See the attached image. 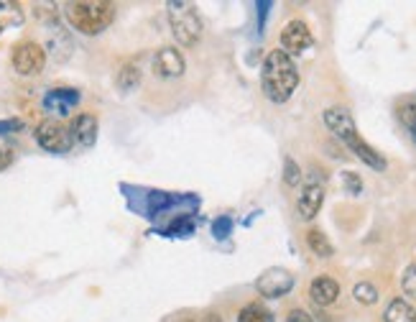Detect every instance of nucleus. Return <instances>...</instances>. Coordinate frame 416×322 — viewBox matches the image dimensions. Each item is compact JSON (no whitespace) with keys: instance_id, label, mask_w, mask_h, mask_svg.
Returning <instances> with one entry per match:
<instances>
[{"instance_id":"nucleus-27","label":"nucleus","mask_w":416,"mask_h":322,"mask_svg":"<svg viewBox=\"0 0 416 322\" xmlns=\"http://www.w3.org/2000/svg\"><path fill=\"white\" fill-rule=\"evenodd\" d=\"M26 128V123L21 121V118H8V121H0V135L6 133H18V131Z\"/></svg>"},{"instance_id":"nucleus-1","label":"nucleus","mask_w":416,"mask_h":322,"mask_svg":"<svg viewBox=\"0 0 416 322\" xmlns=\"http://www.w3.org/2000/svg\"><path fill=\"white\" fill-rule=\"evenodd\" d=\"M261 84L271 103H286L288 97L294 95L296 84H299V72H296L294 59L283 54L281 49H274L263 62Z\"/></svg>"},{"instance_id":"nucleus-9","label":"nucleus","mask_w":416,"mask_h":322,"mask_svg":"<svg viewBox=\"0 0 416 322\" xmlns=\"http://www.w3.org/2000/svg\"><path fill=\"white\" fill-rule=\"evenodd\" d=\"M184 57H181L179 49H174V46H164L159 49L154 57V70L156 74L161 77H181L184 74Z\"/></svg>"},{"instance_id":"nucleus-12","label":"nucleus","mask_w":416,"mask_h":322,"mask_svg":"<svg viewBox=\"0 0 416 322\" xmlns=\"http://www.w3.org/2000/svg\"><path fill=\"white\" fill-rule=\"evenodd\" d=\"M77 103H79V92L72 90V87H57V90L46 92L44 97V108L52 110V113H59V116H67Z\"/></svg>"},{"instance_id":"nucleus-17","label":"nucleus","mask_w":416,"mask_h":322,"mask_svg":"<svg viewBox=\"0 0 416 322\" xmlns=\"http://www.w3.org/2000/svg\"><path fill=\"white\" fill-rule=\"evenodd\" d=\"M307 243H309V248H312V253H317L320 258H330L335 253L332 243L327 240V235L322 231H309L307 233Z\"/></svg>"},{"instance_id":"nucleus-32","label":"nucleus","mask_w":416,"mask_h":322,"mask_svg":"<svg viewBox=\"0 0 416 322\" xmlns=\"http://www.w3.org/2000/svg\"><path fill=\"white\" fill-rule=\"evenodd\" d=\"M207 322H223V320H220L218 315H210V317H207Z\"/></svg>"},{"instance_id":"nucleus-21","label":"nucleus","mask_w":416,"mask_h":322,"mask_svg":"<svg viewBox=\"0 0 416 322\" xmlns=\"http://www.w3.org/2000/svg\"><path fill=\"white\" fill-rule=\"evenodd\" d=\"M283 182H286L288 187H296V184L301 182V169L294 159L283 161Z\"/></svg>"},{"instance_id":"nucleus-30","label":"nucleus","mask_w":416,"mask_h":322,"mask_svg":"<svg viewBox=\"0 0 416 322\" xmlns=\"http://www.w3.org/2000/svg\"><path fill=\"white\" fill-rule=\"evenodd\" d=\"M286 322H314V317L309 315L307 309H291L286 317Z\"/></svg>"},{"instance_id":"nucleus-19","label":"nucleus","mask_w":416,"mask_h":322,"mask_svg":"<svg viewBox=\"0 0 416 322\" xmlns=\"http://www.w3.org/2000/svg\"><path fill=\"white\" fill-rule=\"evenodd\" d=\"M141 84V70L135 65H125L120 72H118V87H120L123 92H130L135 90Z\"/></svg>"},{"instance_id":"nucleus-4","label":"nucleus","mask_w":416,"mask_h":322,"mask_svg":"<svg viewBox=\"0 0 416 322\" xmlns=\"http://www.w3.org/2000/svg\"><path fill=\"white\" fill-rule=\"evenodd\" d=\"M169 23H172V33L176 36L181 46H194L202 36V21H199L197 11L192 3L186 0H172L169 3Z\"/></svg>"},{"instance_id":"nucleus-31","label":"nucleus","mask_w":416,"mask_h":322,"mask_svg":"<svg viewBox=\"0 0 416 322\" xmlns=\"http://www.w3.org/2000/svg\"><path fill=\"white\" fill-rule=\"evenodd\" d=\"M258 28H263V21H266V16H269V8L271 3H258Z\"/></svg>"},{"instance_id":"nucleus-15","label":"nucleus","mask_w":416,"mask_h":322,"mask_svg":"<svg viewBox=\"0 0 416 322\" xmlns=\"http://www.w3.org/2000/svg\"><path fill=\"white\" fill-rule=\"evenodd\" d=\"M52 28H54V36H52V41H49V49H52L57 62H67V59L72 57V39L67 36V31H57V26H52Z\"/></svg>"},{"instance_id":"nucleus-23","label":"nucleus","mask_w":416,"mask_h":322,"mask_svg":"<svg viewBox=\"0 0 416 322\" xmlns=\"http://www.w3.org/2000/svg\"><path fill=\"white\" fill-rule=\"evenodd\" d=\"M401 287H403V294H409L411 299H416V264L406 266L401 277Z\"/></svg>"},{"instance_id":"nucleus-18","label":"nucleus","mask_w":416,"mask_h":322,"mask_svg":"<svg viewBox=\"0 0 416 322\" xmlns=\"http://www.w3.org/2000/svg\"><path fill=\"white\" fill-rule=\"evenodd\" d=\"M23 21L18 3H0V33L6 31L8 26H18Z\"/></svg>"},{"instance_id":"nucleus-2","label":"nucleus","mask_w":416,"mask_h":322,"mask_svg":"<svg viewBox=\"0 0 416 322\" xmlns=\"http://www.w3.org/2000/svg\"><path fill=\"white\" fill-rule=\"evenodd\" d=\"M325 126L332 131V133L337 135L339 141L345 143V146L350 148L352 154L358 156L360 161H365L371 169H376V172H383L386 169V159L378 154L371 143H365L363 138H360L358 128H355V121H352V116L347 113L345 108L325 110Z\"/></svg>"},{"instance_id":"nucleus-6","label":"nucleus","mask_w":416,"mask_h":322,"mask_svg":"<svg viewBox=\"0 0 416 322\" xmlns=\"http://www.w3.org/2000/svg\"><path fill=\"white\" fill-rule=\"evenodd\" d=\"M13 70L23 77H33V74H41V70L46 67V49L36 41H21L13 49Z\"/></svg>"},{"instance_id":"nucleus-8","label":"nucleus","mask_w":416,"mask_h":322,"mask_svg":"<svg viewBox=\"0 0 416 322\" xmlns=\"http://www.w3.org/2000/svg\"><path fill=\"white\" fill-rule=\"evenodd\" d=\"M312 31L307 28L304 21H288L286 28L281 31V52L294 57V54H304L312 46Z\"/></svg>"},{"instance_id":"nucleus-14","label":"nucleus","mask_w":416,"mask_h":322,"mask_svg":"<svg viewBox=\"0 0 416 322\" xmlns=\"http://www.w3.org/2000/svg\"><path fill=\"white\" fill-rule=\"evenodd\" d=\"M383 322H416V309L406 299H393L383 312Z\"/></svg>"},{"instance_id":"nucleus-7","label":"nucleus","mask_w":416,"mask_h":322,"mask_svg":"<svg viewBox=\"0 0 416 322\" xmlns=\"http://www.w3.org/2000/svg\"><path fill=\"white\" fill-rule=\"evenodd\" d=\"M256 289L266 299H279L294 289V274L286 269H269L256 279Z\"/></svg>"},{"instance_id":"nucleus-5","label":"nucleus","mask_w":416,"mask_h":322,"mask_svg":"<svg viewBox=\"0 0 416 322\" xmlns=\"http://www.w3.org/2000/svg\"><path fill=\"white\" fill-rule=\"evenodd\" d=\"M36 143L49 154H67L74 146L69 128L57 118H46L36 126Z\"/></svg>"},{"instance_id":"nucleus-29","label":"nucleus","mask_w":416,"mask_h":322,"mask_svg":"<svg viewBox=\"0 0 416 322\" xmlns=\"http://www.w3.org/2000/svg\"><path fill=\"white\" fill-rule=\"evenodd\" d=\"M16 161V151L8 146H0V172H6L8 167H13Z\"/></svg>"},{"instance_id":"nucleus-24","label":"nucleus","mask_w":416,"mask_h":322,"mask_svg":"<svg viewBox=\"0 0 416 322\" xmlns=\"http://www.w3.org/2000/svg\"><path fill=\"white\" fill-rule=\"evenodd\" d=\"M398 116H401V123L406 126L409 131L416 128V100H411V103L401 105V110H398Z\"/></svg>"},{"instance_id":"nucleus-11","label":"nucleus","mask_w":416,"mask_h":322,"mask_svg":"<svg viewBox=\"0 0 416 322\" xmlns=\"http://www.w3.org/2000/svg\"><path fill=\"white\" fill-rule=\"evenodd\" d=\"M322 202H325V189H322V184H317V182L304 184V189H301V194H299V205H296L299 207V218L301 220L317 218Z\"/></svg>"},{"instance_id":"nucleus-3","label":"nucleus","mask_w":416,"mask_h":322,"mask_svg":"<svg viewBox=\"0 0 416 322\" xmlns=\"http://www.w3.org/2000/svg\"><path fill=\"white\" fill-rule=\"evenodd\" d=\"M64 18L74 31L97 36L116 21V6L108 0H74L64 6Z\"/></svg>"},{"instance_id":"nucleus-10","label":"nucleus","mask_w":416,"mask_h":322,"mask_svg":"<svg viewBox=\"0 0 416 322\" xmlns=\"http://www.w3.org/2000/svg\"><path fill=\"white\" fill-rule=\"evenodd\" d=\"M69 133H72V141L77 143L82 148H90L95 146L97 141V118L90 116V113H82L72 121L69 126Z\"/></svg>"},{"instance_id":"nucleus-26","label":"nucleus","mask_w":416,"mask_h":322,"mask_svg":"<svg viewBox=\"0 0 416 322\" xmlns=\"http://www.w3.org/2000/svg\"><path fill=\"white\" fill-rule=\"evenodd\" d=\"M342 182H345V189L350 194H360V192H363V179H360L355 172H345V174H342Z\"/></svg>"},{"instance_id":"nucleus-28","label":"nucleus","mask_w":416,"mask_h":322,"mask_svg":"<svg viewBox=\"0 0 416 322\" xmlns=\"http://www.w3.org/2000/svg\"><path fill=\"white\" fill-rule=\"evenodd\" d=\"M169 231H172L174 235H189V233L194 231V223L189 218H179V220H174Z\"/></svg>"},{"instance_id":"nucleus-13","label":"nucleus","mask_w":416,"mask_h":322,"mask_svg":"<svg viewBox=\"0 0 416 322\" xmlns=\"http://www.w3.org/2000/svg\"><path fill=\"white\" fill-rule=\"evenodd\" d=\"M309 294H312V302L320 304V307H330V304L337 302L339 296V284L330 277H317L309 287Z\"/></svg>"},{"instance_id":"nucleus-25","label":"nucleus","mask_w":416,"mask_h":322,"mask_svg":"<svg viewBox=\"0 0 416 322\" xmlns=\"http://www.w3.org/2000/svg\"><path fill=\"white\" fill-rule=\"evenodd\" d=\"M212 231H215V238H227L232 233V218H227V215L218 218L212 223Z\"/></svg>"},{"instance_id":"nucleus-20","label":"nucleus","mask_w":416,"mask_h":322,"mask_svg":"<svg viewBox=\"0 0 416 322\" xmlns=\"http://www.w3.org/2000/svg\"><path fill=\"white\" fill-rule=\"evenodd\" d=\"M352 296H355L360 304H376L378 302V289L373 287L371 282H360V284H355Z\"/></svg>"},{"instance_id":"nucleus-16","label":"nucleus","mask_w":416,"mask_h":322,"mask_svg":"<svg viewBox=\"0 0 416 322\" xmlns=\"http://www.w3.org/2000/svg\"><path fill=\"white\" fill-rule=\"evenodd\" d=\"M237 322H274V312L269 307H263L258 302H250L240 309L237 315Z\"/></svg>"},{"instance_id":"nucleus-22","label":"nucleus","mask_w":416,"mask_h":322,"mask_svg":"<svg viewBox=\"0 0 416 322\" xmlns=\"http://www.w3.org/2000/svg\"><path fill=\"white\" fill-rule=\"evenodd\" d=\"M172 202H174V197L172 194H167V192H151V197H148V207H151V213H164Z\"/></svg>"},{"instance_id":"nucleus-33","label":"nucleus","mask_w":416,"mask_h":322,"mask_svg":"<svg viewBox=\"0 0 416 322\" xmlns=\"http://www.w3.org/2000/svg\"><path fill=\"white\" fill-rule=\"evenodd\" d=\"M411 135H414V141H416V128H414V131H411Z\"/></svg>"}]
</instances>
